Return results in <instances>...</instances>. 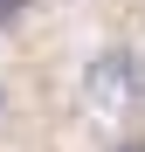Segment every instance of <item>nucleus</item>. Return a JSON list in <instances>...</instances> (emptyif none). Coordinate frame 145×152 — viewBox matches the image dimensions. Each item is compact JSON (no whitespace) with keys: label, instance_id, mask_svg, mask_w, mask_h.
<instances>
[{"label":"nucleus","instance_id":"3","mask_svg":"<svg viewBox=\"0 0 145 152\" xmlns=\"http://www.w3.org/2000/svg\"><path fill=\"white\" fill-rule=\"evenodd\" d=\"M104 152H145V138H131V132H125V138H111Z\"/></svg>","mask_w":145,"mask_h":152},{"label":"nucleus","instance_id":"2","mask_svg":"<svg viewBox=\"0 0 145 152\" xmlns=\"http://www.w3.org/2000/svg\"><path fill=\"white\" fill-rule=\"evenodd\" d=\"M21 14H28V0H0V28H14Z\"/></svg>","mask_w":145,"mask_h":152},{"label":"nucleus","instance_id":"4","mask_svg":"<svg viewBox=\"0 0 145 152\" xmlns=\"http://www.w3.org/2000/svg\"><path fill=\"white\" fill-rule=\"evenodd\" d=\"M7 104H14V97H7V83H0V118H7Z\"/></svg>","mask_w":145,"mask_h":152},{"label":"nucleus","instance_id":"1","mask_svg":"<svg viewBox=\"0 0 145 152\" xmlns=\"http://www.w3.org/2000/svg\"><path fill=\"white\" fill-rule=\"evenodd\" d=\"M83 97H90V111L97 118H117L125 124L138 104H145V62L131 56V48H97L90 56V69H83Z\"/></svg>","mask_w":145,"mask_h":152}]
</instances>
